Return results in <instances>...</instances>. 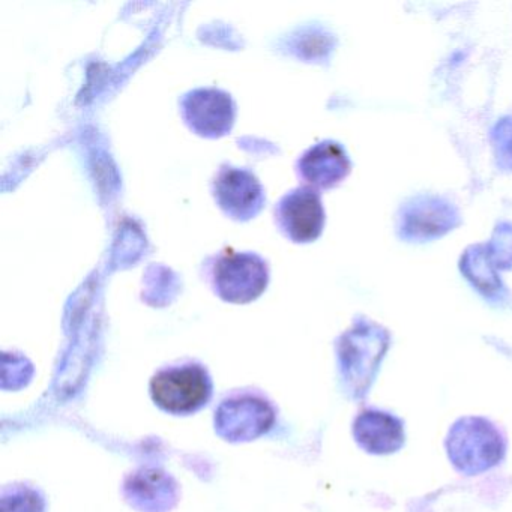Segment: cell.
Wrapping results in <instances>:
<instances>
[{
	"label": "cell",
	"instance_id": "cell-11",
	"mask_svg": "<svg viewBox=\"0 0 512 512\" xmlns=\"http://www.w3.org/2000/svg\"><path fill=\"white\" fill-rule=\"evenodd\" d=\"M497 157L502 164L512 167V119H503L494 130Z\"/></svg>",
	"mask_w": 512,
	"mask_h": 512
},
{
	"label": "cell",
	"instance_id": "cell-6",
	"mask_svg": "<svg viewBox=\"0 0 512 512\" xmlns=\"http://www.w3.org/2000/svg\"><path fill=\"white\" fill-rule=\"evenodd\" d=\"M278 227L293 242L305 244L319 238L325 224V211L319 193L299 187L287 193L275 209Z\"/></svg>",
	"mask_w": 512,
	"mask_h": 512
},
{
	"label": "cell",
	"instance_id": "cell-3",
	"mask_svg": "<svg viewBox=\"0 0 512 512\" xmlns=\"http://www.w3.org/2000/svg\"><path fill=\"white\" fill-rule=\"evenodd\" d=\"M268 283V265L257 254L226 253L212 269L215 292L227 302L247 304L259 298Z\"/></svg>",
	"mask_w": 512,
	"mask_h": 512
},
{
	"label": "cell",
	"instance_id": "cell-9",
	"mask_svg": "<svg viewBox=\"0 0 512 512\" xmlns=\"http://www.w3.org/2000/svg\"><path fill=\"white\" fill-rule=\"evenodd\" d=\"M353 436L368 454L389 455L400 451L406 442L404 422L385 410L367 409L353 424Z\"/></svg>",
	"mask_w": 512,
	"mask_h": 512
},
{
	"label": "cell",
	"instance_id": "cell-10",
	"mask_svg": "<svg viewBox=\"0 0 512 512\" xmlns=\"http://www.w3.org/2000/svg\"><path fill=\"white\" fill-rule=\"evenodd\" d=\"M301 178L317 188H331L346 178L350 160L343 146L337 142L317 143L298 161Z\"/></svg>",
	"mask_w": 512,
	"mask_h": 512
},
{
	"label": "cell",
	"instance_id": "cell-1",
	"mask_svg": "<svg viewBox=\"0 0 512 512\" xmlns=\"http://www.w3.org/2000/svg\"><path fill=\"white\" fill-rule=\"evenodd\" d=\"M452 466L463 475H481L502 463L506 440L502 431L481 416H464L454 422L446 437Z\"/></svg>",
	"mask_w": 512,
	"mask_h": 512
},
{
	"label": "cell",
	"instance_id": "cell-4",
	"mask_svg": "<svg viewBox=\"0 0 512 512\" xmlns=\"http://www.w3.org/2000/svg\"><path fill=\"white\" fill-rule=\"evenodd\" d=\"M181 113L185 124L197 136L218 139L232 130L236 106L227 92L215 88H200L184 95Z\"/></svg>",
	"mask_w": 512,
	"mask_h": 512
},
{
	"label": "cell",
	"instance_id": "cell-5",
	"mask_svg": "<svg viewBox=\"0 0 512 512\" xmlns=\"http://www.w3.org/2000/svg\"><path fill=\"white\" fill-rule=\"evenodd\" d=\"M212 191L224 214L236 221L251 220L265 205V190L259 179L239 167H221L215 175Z\"/></svg>",
	"mask_w": 512,
	"mask_h": 512
},
{
	"label": "cell",
	"instance_id": "cell-7",
	"mask_svg": "<svg viewBox=\"0 0 512 512\" xmlns=\"http://www.w3.org/2000/svg\"><path fill=\"white\" fill-rule=\"evenodd\" d=\"M155 403L173 413L199 409L209 398V380L199 367L164 371L152 380Z\"/></svg>",
	"mask_w": 512,
	"mask_h": 512
},
{
	"label": "cell",
	"instance_id": "cell-8",
	"mask_svg": "<svg viewBox=\"0 0 512 512\" xmlns=\"http://www.w3.org/2000/svg\"><path fill=\"white\" fill-rule=\"evenodd\" d=\"M457 223V209L440 197L419 196L401 209L400 230L404 238H434L448 232Z\"/></svg>",
	"mask_w": 512,
	"mask_h": 512
},
{
	"label": "cell",
	"instance_id": "cell-2",
	"mask_svg": "<svg viewBox=\"0 0 512 512\" xmlns=\"http://www.w3.org/2000/svg\"><path fill=\"white\" fill-rule=\"evenodd\" d=\"M391 337L377 323L364 322L344 337L341 368L353 398H362L376 380Z\"/></svg>",
	"mask_w": 512,
	"mask_h": 512
}]
</instances>
